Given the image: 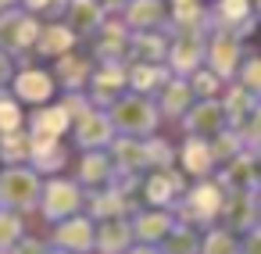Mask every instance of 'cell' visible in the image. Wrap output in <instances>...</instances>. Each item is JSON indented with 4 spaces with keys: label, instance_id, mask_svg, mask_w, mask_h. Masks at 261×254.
<instances>
[{
    "label": "cell",
    "instance_id": "cell-1",
    "mask_svg": "<svg viewBox=\"0 0 261 254\" xmlns=\"http://www.w3.org/2000/svg\"><path fill=\"white\" fill-rule=\"evenodd\" d=\"M18 90H22L29 100H40V97H47L50 83H47V75H40V72H25V75L18 79Z\"/></svg>",
    "mask_w": 261,
    "mask_h": 254
},
{
    "label": "cell",
    "instance_id": "cell-2",
    "mask_svg": "<svg viewBox=\"0 0 261 254\" xmlns=\"http://www.w3.org/2000/svg\"><path fill=\"white\" fill-rule=\"evenodd\" d=\"M0 4H4V0H0Z\"/></svg>",
    "mask_w": 261,
    "mask_h": 254
}]
</instances>
